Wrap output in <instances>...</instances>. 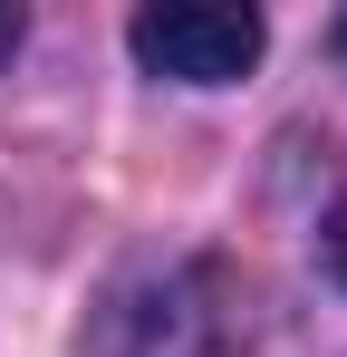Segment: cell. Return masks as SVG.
Listing matches in <instances>:
<instances>
[{
  "instance_id": "obj_2",
  "label": "cell",
  "mask_w": 347,
  "mask_h": 357,
  "mask_svg": "<svg viewBox=\"0 0 347 357\" xmlns=\"http://www.w3.org/2000/svg\"><path fill=\"white\" fill-rule=\"evenodd\" d=\"M135 59L155 77H183V87H231L241 68L261 59V10H222V0H164V10H135Z\"/></svg>"
},
{
  "instance_id": "obj_4",
  "label": "cell",
  "mask_w": 347,
  "mask_h": 357,
  "mask_svg": "<svg viewBox=\"0 0 347 357\" xmlns=\"http://www.w3.org/2000/svg\"><path fill=\"white\" fill-rule=\"evenodd\" d=\"M10 49H20V10H0V59H10Z\"/></svg>"
},
{
  "instance_id": "obj_5",
  "label": "cell",
  "mask_w": 347,
  "mask_h": 357,
  "mask_svg": "<svg viewBox=\"0 0 347 357\" xmlns=\"http://www.w3.org/2000/svg\"><path fill=\"white\" fill-rule=\"evenodd\" d=\"M338 59H347V20H338Z\"/></svg>"
},
{
  "instance_id": "obj_3",
  "label": "cell",
  "mask_w": 347,
  "mask_h": 357,
  "mask_svg": "<svg viewBox=\"0 0 347 357\" xmlns=\"http://www.w3.org/2000/svg\"><path fill=\"white\" fill-rule=\"evenodd\" d=\"M328 261H338V280H347V183H338V203H328Z\"/></svg>"
},
{
  "instance_id": "obj_1",
  "label": "cell",
  "mask_w": 347,
  "mask_h": 357,
  "mask_svg": "<svg viewBox=\"0 0 347 357\" xmlns=\"http://www.w3.org/2000/svg\"><path fill=\"white\" fill-rule=\"evenodd\" d=\"M87 357H251L241 280L203 251L125 261L107 299L87 309Z\"/></svg>"
}]
</instances>
